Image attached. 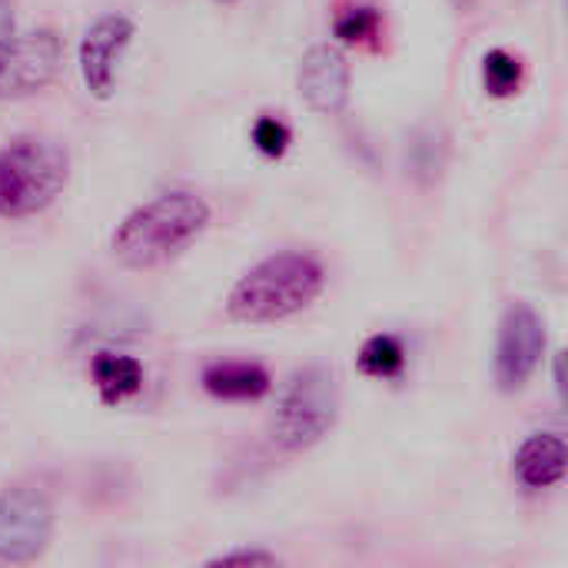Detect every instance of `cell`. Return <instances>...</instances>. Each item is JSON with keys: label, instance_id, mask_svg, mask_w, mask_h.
Wrapping results in <instances>:
<instances>
[{"label": "cell", "instance_id": "obj_1", "mask_svg": "<svg viewBox=\"0 0 568 568\" xmlns=\"http://www.w3.org/2000/svg\"><path fill=\"white\" fill-rule=\"evenodd\" d=\"M206 226L210 203L190 190H170L126 213L110 250L126 270H153L183 253Z\"/></svg>", "mask_w": 568, "mask_h": 568}, {"label": "cell", "instance_id": "obj_2", "mask_svg": "<svg viewBox=\"0 0 568 568\" xmlns=\"http://www.w3.org/2000/svg\"><path fill=\"white\" fill-rule=\"evenodd\" d=\"M323 286L326 270L316 256L296 250L273 253L233 283L226 296V313L230 320L253 326L280 323L313 306Z\"/></svg>", "mask_w": 568, "mask_h": 568}, {"label": "cell", "instance_id": "obj_3", "mask_svg": "<svg viewBox=\"0 0 568 568\" xmlns=\"http://www.w3.org/2000/svg\"><path fill=\"white\" fill-rule=\"evenodd\" d=\"M70 180V156L50 136H17L0 150V216L43 213Z\"/></svg>", "mask_w": 568, "mask_h": 568}, {"label": "cell", "instance_id": "obj_4", "mask_svg": "<svg viewBox=\"0 0 568 568\" xmlns=\"http://www.w3.org/2000/svg\"><path fill=\"white\" fill-rule=\"evenodd\" d=\"M343 396L329 366H303L283 386L270 416V439L283 453H306L323 443L339 423Z\"/></svg>", "mask_w": 568, "mask_h": 568}, {"label": "cell", "instance_id": "obj_5", "mask_svg": "<svg viewBox=\"0 0 568 568\" xmlns=\"http://www.w3.org/2000/svg\"><path fill=\"white\" fill-rule=\"evenodd\" d=\"M53 539V503L33 486L0 493V562H37Z\"/></svg>", "mask_w": 568, "mask_h": 568}, {"label": "cell", "instance_id": "obj_6", "mask_svg": "<svg viewBox=\"0 0 568 568\" xmlns=\"http://www.w3.org/2000/svg\"><path fill=\"white\" fill-rule=\"evenodd\" d=\"M546 356V323L529 303H513L503 313L496 339V386L513 396L523 393Z\"/></svg>", "mask_w": 568, "mask_h": 568}, {"label": "cell", "instance_id": "obj_7", "mask_svg": "<svg viewBox=\"0 0 568 568\" xmlns=\"http://www.w3.org/2000/svg\"><path fill=\"white\" fill-rule=\"evenodd\" d=\"M63 63V47L53 30L0 37V100H20L43 90Z\"/></svg>", "mask_w": 568, "mask_h": 568}, {"label": "cell", "instance_id": "obj_8", "mask_svg": "<svg viewBox=\"0 0 568 568\" xmlns=\"http://www.w3.org/2000/svg\"><path fill=\"white\" fill-rule=\"evenodd\" d=\"M136 37V23L126 13H100L80 40V77L93 100H110L116 90V67Z\"/></svg>", "mask_w": 568, "mask_h": 568}, {"label": "cell", "instance_id": "obj_9", "mask_svg": "<svg viewBox=\"0 0 568 568\" xmlns=\"http://www.w3.org/2000/svg\"><path fill=\"white\" fill-rule=\"evenodd\" d=\"M349 83H353V70L336 43H313L303 53L296 90L313 113L336 116L349 103Z\"/></svg>", "mask_w": 568, "mask_h": 568}, {"label": "cell", "instance_id": "obj_10", "mask_svg": "<svg viewBox=\"0 0 568 568\" xmlns=\"http://www.w3.org/2000/svg\"><path fill=\"white\" fill-rule=\"evenodd\" d=\"M513 473L526 489H552L566 479L568 446L559 433L529 436L513 459Z\"/></svg>", "mask_w": 568, "mask_h": 568}, {"label": "cell", "instance_id": "obj_11", "mask_svg": "<svg viewBox=\"0 0 568 568\" xmlns=\"http://www.w3.org/2000/svg\"><path fill=\"white\" fill-rule=\"evenodd\" d=\"M203 389L213 399L226 403H256L273 389L270 373L260 363H243V359H226L213 363L203 369Z\"/></svg>", "mask_w": 568, "mask_h": 568}, {"label": "cell", "instance_id": "obj_12", "mask_svg": "<svg viewBox=\"0 0 568 568\" xmlns=\"http://www.w3.org/2000/svg\"><path fill=\"white\" fill-rule=\"evenodd\" d=\"M90 376H93V386L106 406H116V403L136 396L143 386L140 359L123 356V353H97L90 363Z\"/></svg>", "mask_w": 568, "mask_h": 568}, {"label": "cell", "instance_id": "obj_13", "mask_svg": "<svg viewBox=\"0 0 568 568\" xmlns=\"http://www.w3.org/2000/svg\"><path fill=\"white\" fill-rule=\"evenodd\" d=\"M356 363H359V373H366L373 379H396L406 366V349L396 336L379 333L363 343Z\"/></svg>", "mask_w": 568, "mask_h": 568}, {"label": "cell", "instance_id": "obj_14", "mask_svg": "<svg viewBox=\"0 0 568 568\" xmlns=\"http://www.w3.org/2000/svg\"><path fill=\"white\" fill-rule=\"evenodd\" d=\"M443 163H446V140L436 130H416L413 143L406 150V166H409L413 180L423 186L436 183L443 173Z\"/></svg>", "mask_w": 568, "mask_h": 568}, {"label": "cell", "instance_id": "obj_15", "mask_svg": "<svg viewBox=\"0 0 568 568\" xmlns=\"http://www.w3.org/2000/svg\"><path fill=\"white\" fill-rule=\"evenodd\" d=\"M483 83L493 97H513L523 83V63L509 50H489L483 57Z\"/></svg>", "mask_w": 568, "mask_h": 568}, {"label": "cell", "instance_id": "obj_16", "mask_svg": "<svg viewBox=\"0 0 568 568\" xmlns=\"http://www.w3.org/2000/svg\"><path fill=\"white\" fill-rule=\"evenodd\" d=\"M379 23H383L379 10L369 7V3H359V7L343 10V13L336 17L333 30H336V37H339L343 43H363V40H369V37L379 33Z\"/></svg>", "mask_w": 568, "mask_h": 568}, {"label": "cell", "instance_id": "obj_17", "mask_svg": "<svg viewBox=\"0 0 568 568\" xmlns=\"http://www.w3.org/2000/svg\"><path fill=\"white\" fill-rule=\"evenodd\" d=\"M253 143H256L260 153L276 160V156H283L290 150V126L283 120H276V116H260L256 126H253Z\"/></svg>", "mask_w": 568, "mask_h": 568}, {"label": "cell", "instance_id": "obj_18", "mask_svg": "<svg viewBox=\"0 0 568 568\" xmlns=\"http://www.w3.org/2000/svg\"><path fill=\"white\" fill-rule=\"evenodd\" d=\"M210 568H233V566H260L273 568L283 566V559L276 552H266V549H230V552H220L213 559H206Z\"/></svg>", "mask_w": 568, "mask_h": 568}, {"label": "cell", "instance_id": "obj_19", "mask_svg": "<svg viewBox=\"0 0 568 568\" xmlns=\"http://www.w3.org/2000/svg\"><path fill=\"white\" fill-rule=\"evenodd\" d=\"M13 33V7L10 0H0V37Z\"/></svg>", "mask_w": 568, "mask_h": 568}, {"label": "cell", "instance_id": "obj_20", "mask_svg": "<svg viewBox=\"0 0 568 568\" xmlns=\"http://www.w3.org/2000/svg\"><path fill=\"white\" fill-rule=\"evenodd\" d=\"M556 389H559V396H566V379H562V353L556 356Z\"/></svg>", "mask_w": 568, "mask_h": 568}, {"label": "cell", "instance_id": "obj_21", "mask_svg": "<svg viewBox=\"0 0 568 568\" xmlns=\"http://www.w3.org/2000/svg\"><path fill=\"white\" fill-rule=\"evenodd\" d=\"M449 3H453L456 10H463V13H469V10L476 7V0H449Z\"/></svg>", "mask_w": 568, "mask_h": 568}]
</instances>
